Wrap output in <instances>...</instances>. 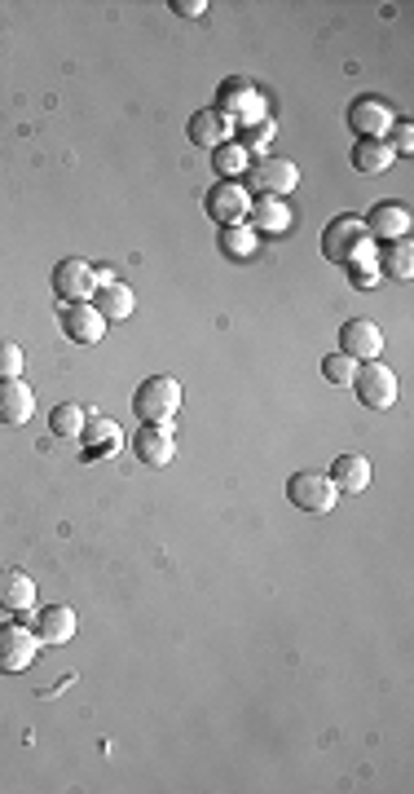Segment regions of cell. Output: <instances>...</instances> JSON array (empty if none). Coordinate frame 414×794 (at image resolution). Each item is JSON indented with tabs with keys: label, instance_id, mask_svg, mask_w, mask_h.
Returning <instances> with one entry per match:
<instances>
[{
	"label": "cell",
	"instance_id": "1",
	"mask_svg": "<svg viewBox=\"0 0 414 794\" xmlns=\"http://www.w3.org/2000/svg\"><path fill=\"white\" fill-rule=\"evenodd\" d=\"M322 252H326V260L349 265V270H358V279H362V283H371L375 243H371V234H366L362 217H353V213L335 217V221L326 226V234H322Z\"/></svg>",
	"mask_w": 414,
	"mask_h": 794
},
{
	"label": "cell",
	"instance_id": "2",
	"mask_svg": "<svg viewBox=\"0 0 414 794\" xmlns=\"http://www.w3.org/2000/svg\"><path fill=\"white\" fill-rule=\"evenodd\" d=\"M132 411L142 424H168L181 411V384L172 375L142 380V388H137V397H132Z\"/></svg>",
	"mask_w": 414,
	"mask_h": 794
},
{
	"label": "cell",
	"instance_id": "3",
	"mask_svg": "<svg viewBox=\"0 0 414 794\" xmlns=\"http://www.w3.org/2000/svg\"><path fill=\"white\" fill-rule=\"evenodd\" d=\"M296 185H300V168H296L292 159H283V155H264V159H256V164L247 168V190H256V194L283 198V194H292Z\"/></svg>",
	"mask_w": 414,
	"mask_h": 794
},
{
	"label": "cell",
	"instance_id": "4",
	"mask_svg": "<svg viewBox=\"0 0 414 794\" xmlns=\"http://www.w3.org/2000/svg\"><path fill=\"white\" fill-rule=\"evenodd\" d=\"M203 208H207V217H212L221 230H225V226H247L251 194H247V185H238V181H221V185L207 190Z\"/></svg>",
	"mask_w": 414,
	"mask_h": 794
},
{
	"label": "cell",
	"instance_id": "5",
	"mask_svg": "<svg viewBox=\"0 0 414 794\" xmlns=\"http://www.w3.org/2000/svg\"><path fill=\"white\" fill-rule=\"evenodd\" d=\"M349 388H358V402L371 411H388L397 402V375L384 362H362Z\"/></svg>",
	"mask_w": 414,
	"mask_h": 794
},
{
	"label": "cell",
	"instance_id": "6",
	"mask_svg": "<svg viewBox=\"0 0 414 794\" xmlns=\"http://www.w3.org/2000/svg\"><path fill=\"white\" fill-rule=\"evenodd\" d=\"M36 631L23 623H0V676H18L36 662Z\"/></svg>",
	"mask_w": 414,
	"mask_h": 794
},
{
	"label": "cell",
	"instance_id": "7",
	"mask_svg": "<svg viewBox=\"0 0 414 794\" xmlns=\"http://www.w3.org/2000/svg\"><path fill=\"white\" fill-rule=\"evenodd\" d=\"M93 292H98V283H93V265H89V260H80V256H62V260L53 265V296H57L62 305L89 300Z\"/></svg>",
	"mask_w": 414,
	"mask_h": 794
},
{
	"label": "cell",
	"instance_id": "8",
	"mask_svg": "<svg viewBox=\"0 0 414 794\" xmlns=\"http://www.w3.org/2000/svg\"><path fill=\"white\" fill-rule=\"evenodd\" d=\"M287 499L300 508V512H331L335 508V499H339V490L331 486V477L326 473H313V469H305V473H292V482H287Z\"/></svg>",
	"mask_w": 414,
	"mask_h": 794
},
{
	"label": "cell",
	"instance_id": "9",
	"mask_svg": "<svg viewBox=\"0 0 414 794\" xmlns=\"http://www.w3.org/2000/svg\"><path fill=\"white\" fill-rule=\"evenodd\" d=\"M339 354H349L353 362H375L384 354V331L371 318H353L339 326Z\"/></svg>",
	"mask_w": 414,
	"mask_h": 794
},
{
	"label": "cell",
	"instance_id": "10",
	"mask_svg": "<svg viewBox=\"0 0 414 794\" xmlns=\"http://www.w3.org/2000/svg\"><path fill=\"white\" fill-rule=\"evenodd\" d=\"M132 450L146 469H168V463L177 459V437H172L168 424H142V433L132 437Z\"/></svg>",
	"mask_w": 414,
	"mask_h": 794
},
{
	"label": "cell",
	"instance_id": "11",
	"mask_svg": "<svg viewBox=\"0 0 414 794\" xmlns=\"http://www.w3.org/2000/svg\"><path fill=\"white\" fill-rule=\"evenodd\" d=\"M362 226H366V234H371V243H397V239H405L410 234V208L405 204H375L366 217H362Z\"/></svg>",
	"mask_w": 414,
	"mask_h": 794
},
{
	"label": "cell",
	"instance_id": "12",
	"mask_svg": "<svg viewBox=\"0 0 414 794\" xmlns=\"http://www.w3.org/2000/svg\"><path fill=\"white\" fill-rule=\"evenodd\" d=\"M0 610L5 614H36V578L14 569V565H0Z\"/></svg>",
	"mask_w": 414,
	"mask_h": 794
},
{
	"label": "cell",
	"instance_id": "13",
	"mask_svg": "<svg viewBox=\"0 0 414 794\" xmlns=\"http://www.w3.org/2000/svg\"><path fill=\"white\" fill-rule=\"evenodd\" d=\"M62 331L80 345H98L106 336V318L89 300H76V305H62Z\"/></svg>",
	"mask_w": 414,
	"mask_h": 794
},
{
	"label": "cell",
	"instance_id": "14",
	"mask_svg": "<svg viewBox=\"0 0 414 794\" xmlns=\"http://www.w3.org/2000/svg\"><path fill=\"white\" fill-rule=\"evenodd\" d=\"M36 415V393L23 380H0V424H27Z\"/></svg>",
	"mask_w": 414,
	"mask_h": 794
},
{
	"label": "cell",
	"instance_id": "15",
	"mask_svg": "<svg viewBox=\"0 0 414 794\" xmlns=\"http://www.w3.org/2000/svg\"><path fill=\"white\" fill-rule=\"evenodd\" d=\"M331 486L339 490V495H362L366 486H371V459L366 454H339L335 463H331Z\"/></svg>",
	"mask_w": 414,
	"mask_h": 794
},
{
	"label": "cell",
	"instance_id": "16",
	"mask_svg": "<svg viewBox=\"0 0 414 794\" xmlns=\"http://www.w3.org/2000/svg\"><path fill=\"white\" fill-rule=\"evenodd\" d=\"M72 636H76V610H66V605L36 610V640L40 644H72Z\"/></svg>",
	"mask_w": 414,
	"mask_h": 794
},
{
	"label": "cell",
	"instance_id": "17",
	"mask_svg": "<svg viewBox=\"0 0 414 794\" xmlns=\"http://www.w3.org/2000/svg\"><path fill=\"white\" fill-rule=\"evenodd\" d=\"M349 124L362 132V138H384V132L392 128V111H388V102H379V98H358V102L349 106Z\"/></svg>",
	"mask_w": 414,
	"mask_h": 794
},
{
	"label": "cell",
	"instance_id": "18",
	"mask_svg": "<svg viewBox=\"0 0 414 794\" xmlns=\"http://www.w3.org/2000/svg\"><path fill=\"white\" fill-rule=\"evenodd\" d=\"M225 138H230V119L221 115V111H194L190 115V142L194 146H203V151H217V146H225Z\"/></svg>",
	"mask_w": 414,
	"mask_h": 794
},
{
	"label": "cell",
	"instance_id": "19",
	"mask_svg": "<svg viewBox=\"0 0 414 794\" xmlns=\"http://www.w3.org/2000/svg\"><path fill=\"white\" fill-rule=\"evenodd\" d=\"M132 292L124 287V283H106V287H98L93 292V309L106 318V322H124V318H132Z\"/></svg>",
	"mask_w": 414,
	"mask_h": 794
},
{
	"label": "cell",
	"instance_id": "20",
	"mask_svg": "<svg viewBox=\"0 0 414 794\" xmlns=\"http://www.w3.org/2000/svg\"><path fill=\"white\" fill-rule=\"evenodd\" d=\"M247 217H251V226H256V230H264V234H279V230H287V226H292L287 204H283V198H269V194H260V198H256Z\"/></svg>",
	"mask_w": 414,
	"mask_h": 794
},
{
	"label": "cell",
	"instance_id": "21",
	"mask_svg": "<svg viewBox=\"0 0 414 794\" xmlns=\"http://www.w3.org/2000/svg\"><path fill=\"white\" fill-rule=\"evenodd\" d=\"M392 159H397V155H392V146H388L384 138H362V142L353 146V168H358V172H366V177L384 172Z\"/></svg>",
	"mask_w": 414,
	"mask_h": 794
},
{
	"label": "cell",
	"instance_id": "22",
	"mask_svg": "<svg viewBox=\"0 0 414 794\" xmlns=\"http://www.w3.org/2000/svg\"><path fill=\"white\" fill-rule=\"evenodd\" d=\"M379 270H384L388 279H410V274H414V247H410V239L388 243V252L379 256Z\"/></svg>",
	"mask_w": 414,
	"mask_h": 794
},
{
	"label": "cell",
	"instance_id": "23",
	"mask_svg": "<svg viewBox=\"0 0 414 794\" xmlns=\"http://www.w3.org/2000/svg\"><path fill=\"white\" fill-rule=\"evenodd\" d=\"M49 428H53L57 437H85V411L72 407V402H62V407H53Z\"/></svg>",
	"mask_w": 414,
	"mask_h": 794
},
{
	"label": "cell",
	"instance_id": "24",
	"mask_svg": "<svg viewBox=\"0 0 414 794\" xmlns=\"http://www.w3.org/2000/svg\"><path fill=\"white\" fill-rule=\"evenodd\" d=\"M221 252L234 256V260L251 256V252H256V230H251V226H225V230H221Z\"/></svg>",
	"mask_w": 414,
	"mask_h": 794
},
{
	"label": "cell",
	"instance_id": "25",
	"mask_svg": "<svg viewBox=\"0 0 414 794\" xmlns=\"http://www.w3.org/2000/svg\"><path fill=\"white\" fill-rule=\"evenodd\" d=\"M212 164H217V172L225 177V181H234L238 172H247V146H217L212 151Z\"/></svg>",
	"mask_w": 414,
	"mask_h": 794
},
{
	"label": "cell",
	"instance_id": "26",
	"mask_svg": "<svg viewBox=\"0 0 414 794\" xmlns=\"http://www.w3.org/2000/svg\"><path fill=\"white\" fill-rule=\"evenodd\" d=\"M322 375H326V384H335V388H349L353 375H358V362H353L349 354H331V358L322 362Z\"/></svg>",
	"mask_w": 414,
	"mask_h": 794
},
{
	"label": "cell",
	"instance_id": "27",
	"mask_svg": "<svg viewBox=\"0 0 414 794\" xmlns=\"http://www.w3.org/2000/svg\"><path fill=\"white\" fill-rule=\"evenodd\" d=\"M23 367H27L23 349L14 341H0V380H23Z\"/></svg>",
	"mask_w": 414,
	"mask_h": 794
},
{
	"label": "cell",
	"instance_id": "28",
	"mask_svg": "<svg viewBox=\"0 0 414 794\" xmlns=\"http://www.w3.org/2000/svg\"><path fill=\"white\" fill-rule=\"evenodd\" d=\"M89 433H93V446H98V450H106V454L119 450V428H115L111 420H98Z\"/></svg>",
	"mask_w": 414,
	"mask_h": 794
},
{
	"label": "cell",
	"instance_id": "29",
	"mask_svg": "<svg viewBox=\"0 0 414 794\" xmlns=\"http://www.w3.org/2000/svg\"><path fill=\"white\" fill-rule=\"evenodd\" d=\"M388 146H392V155H410V146H414L410 124H401V128H397V142H388Z\"/></svg>",
	"mask_w": 414,
	"mask_h": 794
},
{
	"label": "cell",
	"instance_id": "30",
	"mask_svg": "<svg viewBox=\"0 0 414 794\" xmlns=\"http://www.w3.org/2000/svg\"><path fill=\"white\" fill-rule=\"evenodd\" d=\"M172 10H177V14H185V18H198L207 5H203V0H172Z\"/></svg>",
	"mask_w": 414,
	"mask_h": 794
}]
</instances>
